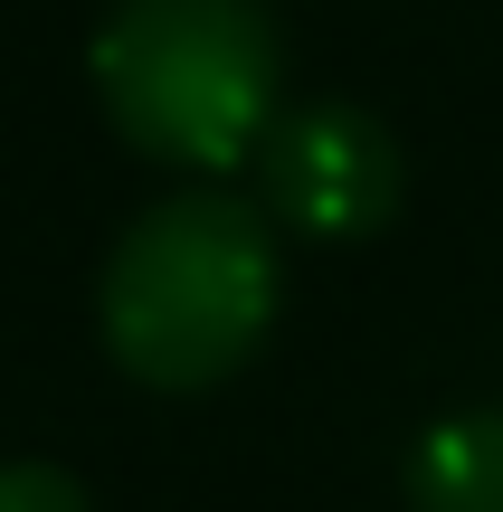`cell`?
<instances>
[{
  "mask_svg": "<svg viewBox=\"0 0 503 512\" xmlns=\"http://www.w3.org/2000/svg\"><path fill=\"white\" fill-rule=\"evenodd\" d=\"M276 294L285 256L266 209L228 200V190H181L114 238L105 285H95V332L124 380L190 399V389H219L247 370V351L276 323Z\"/></svg>",
  "mask_w": 503,
  "mask_h": 512,
  "instance_id": "6da1fadb",
  "label": "cell"
},
{
  "mask_svg": "<svg viewBox=\"0 0 503 512\" xmlns=\"http://www.w3.org/2000/svg\"><path fill=\"white\" fill-rule=\"evenodd\" d=\"M95 105L143 162L238 171L276 133V19L266 0H114L86 48Z\"/></svg>",
  "mask_w": 503,
  "mask_h": 512,
  "instance_id": "7a4b0ae2",
  "label": "cell"
},
{
  "mask_svg": "<svg viewBox=\"0 0 503 512\" xmlns=\"http://www.w3.org/2000/svg\"><path fill=\"white\" fill-rule=\"evenodd\" d=\"M266 209L304 238H380L409 200V152L361 105H295L257 143Z\"/></svg>",
  "mask_w": 503,
  "mask_h": 512,
  "instance_id": "3957f363",
  "label": "cell"
},
{
  "mask_svg": "<svg viewBox=\"0 0 503 512\" xmlns=\"http://www.w3.org/2000/svg\"><path fill=\"white\" fill-rule=\"evenodd\" d=\"M409 512H503V408H456L409 446Z\"/></svg>",
  "mask_w": 503,
  "mask_h": 512,
  "instance_id": "277c9868",
  "label": "cell"
},
{
  "mask_svg": "<svg viewBox=\"0 0 503 512\" xmlns=\"http://www.w3.org/2000/svg\"><path fill=\"white\" fill-rule=\"evenodd\" d=\"M0 512H95V503H86V484L67 465L19 456V465H0Z\"/></svg>",
  "mask_w": 503,
  "mask_h": 512,
  "instance_id": "5b68a950",
  "label": "cell"
}]
</instances>
